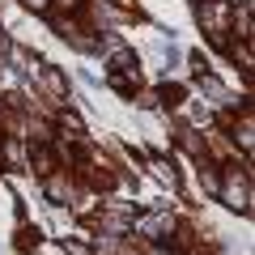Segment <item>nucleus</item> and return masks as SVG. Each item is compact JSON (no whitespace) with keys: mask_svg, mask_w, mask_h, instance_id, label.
<instances>
[{"mask_svg":"<svg viewBox=\"0 0 255 255\" xmlns=\"http://www.w3.org/2000/svg\"><path fill=\"white\" fill-rule=\"evenodd\" d=\"M234 30H238V38H243V43H251V38H255V26H251V0H247L243 9L234 13Z\"/></svg>","mask_w":255,"mask_h":255,"instance_id":"423d86ee","label":"nucleus"},{"mask_svg":"<svg viewBox=\"0 0 255 255\" xmlns=\"http://www.w3.org/2000/svg\"><path fill=\"white\" fill-rule=\"evenodd\" d=\"M4 162L21 166V145H17V140H9V145H4Z\"/></svg>","mask_w":255,"mask_h":255,"instance_id":"dca6fc26","label":"nucleus"},{"mask_svg":"<svg viewBox=\"0 0 255 255\" xmlns=\"http://www.w3.org/2000/svg\"><path fill=\"white\" fill-rule=\"evenodd\" d=\"M183 115H187V119H191V124H196V128H209V124H213L209 107H183Z\"/></svg>","mask_w":255,"mask_h":255,"instance_id":"f8f14e48","label":"nucleus"},{"mask_svg":"<svg viewBox=\"0 0 255 255\" xmlns=\"http://www.w3.org/2000/svg\"><path fill=\"white\" fill-rule=\"evenodd\" d=\"M145 255H166V251H145Z\"/></svg>","mask_w":255,"mask_h":255,"instance_id":"6ab92c4d","label":"nucleus"},{"mask_svg":"<svg viewBox=\"0 0 255 255\" xmlns=\"http://www.w3.org/2000/svg\"><path fill=\"white\" fill-rule=\"evenodd\" d=\"M68 179H60V174H51V179H47V200H55V204H64L68 200Z\"/></svg>","mask_w":255,"mask_h":255,"instance_id":"6e6552de","label":"nucleus"},{"mask_svg":"<svg viewBox=\"0 0 255 255\" xmlns=\"http://www.w3.org/2000/svg\"><path fill=\"white\" fill-rule=\"evenodd\" d=\"M34 73H38V81H43V90L51 94L55 102H64V98H68V85H64L60 68H34Z\"/></svg>","mask_w":255,"mask_h":255,"instance_id":"20e7f679","label":"nucleus"},{"mask_svg":"<svg viewBox=\"0 0 255 255\" xmlns=\"http://www.w3.org/2000/svg\"><path fill=\"white\" fill-rule=\"evenodd\" d=\"M200 90H204V94H213V98H217V107H238V102H234V94H230L226 85L217 81V77H209V73L200 77Z\"/></svg>","mask_w":255,"mask_h":255,"instance_id":"39448f33","label":"nucleus"},{"mask_svg":"<svg viewBox=\"0 0 255 255\" xmlns=\"http://www.w3.org/2000/svg\"><path fill=\"white\" fill-rule=\"evenodd\" d=\"M30 166H34L38 174H51V166H55V157L47 153V149H34V153H30Z\"/></svg>","mask_w":255,"mask_h":255,"instance_id":"9b49d317","label":"nucleus"},{"mask_svg":"<svg viewBox=\"0 0 255 255\" xmlns=\"http://www.w3.org/2000/svg\"><path fill=\"white\" fill-rule=\"evenodd\" d=\"M196 17H200V26L209 30L217 43H226V21H230V9L226 4H217V0H196Z\"/></svg>","mask_w":255,"mask_h":255,"instance_id":"f03ea898","label":"nucleus"},{"mask_svg":"<svg viewBox=\"0 0 255 255\" xmlns=\"http://www.w3.org/2000/svg\"><path fill=\"white\" fill-rule=\"evenodd\" d=\"M217 196H221V204L226 209H234V213H243V217H251V174H238V170H230L226 179H221V187H217Z\"/></svg>","mask_w":255,"mask_h":255,"instance_id":"f257e3e1","label":"nucleus"},{"mask_svg":"<svg viewBox=\"0 0 255 255\" xmlns=\"http://www.w3.org/2000/svg\"><path fill=\"white\" fill-rule=\"evenodd\" d=\"M26 4H30L34 13H43V9H47V0H26Z\"/></svg>","mask_w":255,"mask_h":255,"instance_id":"f3484780","label":"nucleus"},{"mask_svg":"<svg viewBox=\"0 0 255 255\" xmlns=\"http://www.w3.org/2000/svg\"><path fill=\"white\" fill-rule=\"evenodd\" d=\"M200 183H204V191H213V196H217V187H221V179L213 174V166H204V170H200Z\"/></svg>","mask_w":255,"mask_h":255,"instance_id":"4468645a","label":"nucleus"},{"mask_svg":"<svg viewBox=\"0 0 255 255\" xmlns=\"http://www.w3.org/2000/svg\"><path fill=\"white\" fill-rule=\"evenodd\" d=\"M60 4H64V9H77V0H60Z\"/></svg>","mask_w":255,"mask_h":255,"instance_id":"a211bd4d","label":"nucleus"},{"mask_svg":"<svg viewBox=\"0 0 255 255\" xmlns=\"http://www.w3.org/2000/svg\"><path fill=\"white\" fill-rule=\"evenodd\" d=\"M234 140L243 145V153H251V145H255V119H251V111H243V128L234 132Z\"/></svg>","mask_w":255,"mask_h":255,"instance_id":"0eeeda50","label":"nucleus"},{"mask_svg":"<svg viewBox=\"0 0 255 255\" xmlns=\"http://www.w3.org/2000/svg\"><path fill=\"white\" fill-rule=\"evenodd\" d=\"M149 170H153V174H157V183H166V187H174V183H179L174 166H170V162H162V157H153V162H149Z\"/></svg>","mask_w":255,"mask_h":255,"instance_id":"1a4fd4ad","label":"nucleus"},{"mask_svg":"<svg viewBox=\"0 0 255 255\" xmlns=\"http://www.w3.org/2000/svg\"><path fill=\"white\" fill-rule=\"evenodd\" d=\"M230 55H234V60L243 64L247 73H251V64H255V60H251V43H243V47H234V51H230Z\"/></svg>","mask_w":255,"mask_h":255,"instance_id":"ddd939ff","label":"nucleus"},{"mask_svg":"<svg viewBox=\"0 0 255 255\" xmlns=\"http://www.w3.org/2000/svg\"><path fill=\"white\" fill-rule=\"evenodd\" d=\"M102 230H107V234H132V221L119 217V213H107V217H102Z\"/></svg>","mask_w":255,"mask_h":255,"instance_id":"9d476101","label":"nucleus"},{"mask_svg":"<svg viewBox=\"0 0 255 255\" xmlns=\"http://www.w3.org/2000/svg\"><path fill=\"white\" fill-rule=\"evenodd\" d=\"M47 255H60V251H55V247H51V251H47Z\"/></svg>","mask_w":255,"mask_h":255,"instance_id":"aec40b11","label":"nucleus"},{"mask_svg":"<svg viewBox=\"0 0 255 255\" xmlns=\"http://www.w3.org/2000/svg\"><path fill=\"white\" fill-rule=\"evenodd\" d=\"M60 128H64V132H73V136H81V119H77V115H60Z\"/></svg>","mask_w":255,"mask_h":255,"instance_id":"2eb2a0df","label":"nucleus"},{"mask_svg":"<svg viewBox=\"0 0 255 255\" xmlns=\"http://www.w3.org/2000/svg\"><path fill=\"white\" fill-rule=\"evenodd\" d=\"M170 230H174V217H170V213H149V217L132 221V234H140V238H166Z\"/></svg>","mask_w":255,"mask_h":255,"instance_id":"7ed1b4c3","label":"nucleus"}]
</instances>
